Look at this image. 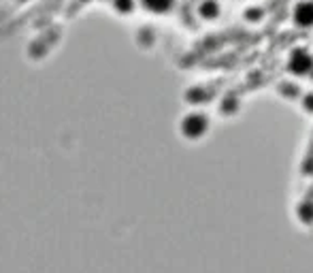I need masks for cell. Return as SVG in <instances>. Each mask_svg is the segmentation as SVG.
I'll return each mask as SVG.
<instances>
[{
    "label": "cell",
    "mask_w": 313,
    "mask_h": 273,
    "mask_svg": "<svg viewBox=\"0 0 313 273\" xmlns=\"http://www.w3.org/2000/svg\"><path fill=\"white\" fill-rule=\"evenodd\" d=\"M288 68L294 75H307L313 70V56L305 49H294L290 56V62H288Z\"/></svg>",
    "instance_id": "cell-1"
},
{
    "label": "cell",
    "mask_w": 313,
    "mask_h": 273,
    "mask_svg": "<svg viewBox=\"0 0 313 273\" xmlns=\"http://www.w3.org/2000/svg\"><path fill=\"white\" fill-rule=\"evenodd\" d=\"M294 21L298 26H313V3H300L294 9Z\"/></svg>",
    "instance_id": "cell-2"
},
{
    "label": "cell",
    "mask_w": 313,
    "mask_h": 273,
    "mask_svg": "<svg viewBox=\"0 0 313 273\" xmlns=\"http://www.w3.org/2000/svg\"><path fill=\"white\" fill-rule=\"evenodd\" d=\"M204 128H207V120H204V115H190V117H188L186 130H188V133H190L192 137L200 135Z\"/></svg>",
    "instance_id": "cell-3"
},
{
    "label": "cell",
    "mask_w": 313,
    "mask_h": 273,
    "mask_svg": "<svg viewBox=\"0 0 313 273\" xmlns=\"http://www.w3.org/2000/svg\"><path fill=\"white\" fill-rule=\"evenodd\" d=\"M200 15L204 19H213L220 15V5L215 3V0H204V3L200 5Z\"/></svg>",
    "instance_id": "cell-4"
},
{
    "label": "cell",
    "mask_w": 313,
    "mask_h": 273,
    "mask_svg": "<svg viewBox=\"0 0 313 273\" xmlns=\"http://www.w3.org/2000/svg\"><path fill=\"white\" fill-rule=\"evenodd\" d=\"M260 17H262V9H247V11H245V19L258 21Z\"/></svg>",
    "instance_id": "cell-5"
},
{
    "label": "cell",
    "mask_w": 313,
    "mask_h": 273,
    "mask_svg": "<svg viewBox=\"0 0 313 273\" xmlns=\"http://www.w3.org/2000/svg\"><path fill=\"white\" fill-rule=\"evenodd\" d=\"M234 109H237V98H234V96H226V98H224V111L230 113V111H234Z\"/></svg>",
    "instance_id": "cell-6"
},
{
    "label": "cell",
    "mask_w": 313,
    "mask_h": 273,
    "mask_svg": "<svg viewBox=\"0 0 313 273\" xmlns=\"http://www.w3.org/2000/svg\"><path fill=\"white\" fill-rule=\"evenodd\" d=\"M190 96L194 98L192 103H202V101H204V90H192V94H190Z\"/></svg>",
    "instance_id": "cell-7"
},
{
    "label": "cell",
    "mask_w": 313,
    "mask_h": 273,
    "mask_svg": "<svg viewBox=\"0 0 313 273\" xmlns=\"http://www.w3.org/2000/svg\"><path fill=\"white\" fill-rule=\"evenodd\" d=\"M303 105H305L307 111H313V94H307L305 101H303Z\"/></svg>",
    "instance_id": "cell-8"
},
{
    "label": "cell",
    "mask_w": 313,
    "mask_h": 273,
    "mask_svg": "<svg viewBox=\"0 0 313 273\" xmlns=\"http://www.w3.org/2000/svg\"><path fill=\"white\" fill-rule=\"evenodd\" d=\"M311 73H313V70H311Z\"/></svg>",
    "instance_id": "cell-9"
}]
</instances>
